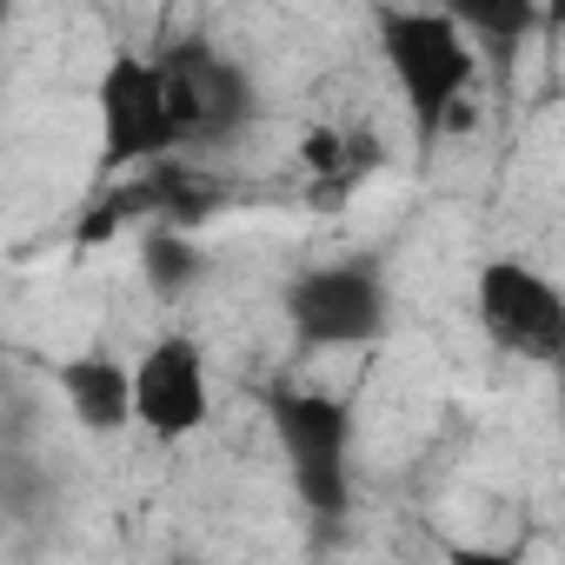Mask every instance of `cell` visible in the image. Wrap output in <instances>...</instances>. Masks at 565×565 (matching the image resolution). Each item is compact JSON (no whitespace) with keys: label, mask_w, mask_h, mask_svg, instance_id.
Listing matches in <instances>:
<instances>
[{"label":"cell","mask_w":565,"mask_h":565,"mask_svg":"<svg viewBox=\"0 0 565 565\" xmlns=\"http://www.w3.org/2000/svg\"><path fill=\"white\" fill-rule=\"evenodd\" d=\"M380 28V54L406 94V114L419 127V140H439V120L472 100V81H479V41H466V28L452 14H433V8H380L373 14Z\"/></svg>","instance_id":"6da1fadb"},{"label":"cell","mask_w":565,"mask_h":565,"mask_svg":"<svg viewBox=\"0 0 565 565\" xmlns=\"http://www.w3.org/2000/svg\"><path fill=\"white\" fill-rule=\"evenodd\" d=\"M266 426L279 439V459L294 472V492L320 519L353 512V413L333 393L313 386H279L266 399Z\"/></svg>","instance_id":"7a4b0ae2"},{"label":"cell","mask_w":565,"mask_h":565,"mask_svg":"<svg viewBox=\"0 0 565 565\" xmlns=\"http://www.w3.org/2000/svg\"><path fill=\"white\" fill-rule=\"evenodd\" d=\"M94 107H100V167L107 173H127V167L147 173L180 153L173 114H167V81H160L153 54L114 47L94 81Z\"/></svg>","instance_id":"3957f363"},{"label":"cell","mask_w":565,"mask_h":565,"mask_svg":"<svg viewBox=\"0 0 565 565\" xmlns=\"http://www.w3.org/2000/svg\"><path fill=\"white\" fill-rule=\"evenodd\" d=\"M287 320L307 347H366L386 333V273L380 259H333L307 266L287 287Z\"/></svg>","instance_id":"277c9868"},{"label":"cell","mask_w":565,"mask_h":565,"mask_svg":"<svg viewBox=\"0 0 565 565\" xmlns=\"http://www.w3.org/2000/svg\"><path fill=\"white\" fill-rule=\"evenodd\" d=\"M479 327L499 353L525 366L565 360V294L525 259H486L479 266Z\"/></svg>","instance_id":"5b68a950"},{"label":"cell","mask_w":565,"mask_h":565,"mask_svg":"<svg viewBox=\"0 0 565 565\" xmlns=\"http://www.w3.org/2000/svg\"><path fill=\"white\" fill-rule=\"evenodd\" d=\"M167 81V114L180 147H220L253 120V74L226 54H213L206 41H186L160 61Z\"/></svg>","instance_id":"8992f818"},{"label":"cell","mask_w":565,"mask_h":565,"mask_svg":"<svg viewBox=\"0 0 565 565\" xmlns=\"http://www.w3.org/2000/svg\"><path fill=\"white\" fill-rule=\"evenodd\" d=\"M127 386H134V426L160 446H180L213 419V380L193 333H160L127 366Z\"/></svg>","instance_id":"52a82bcc"},{"label":"cell","mask_w":565,"mask_h":565,"mask_svg":"<svg viewBox=\"0 0 565 565\" xmlns=\"http://www.w3.org/2000/svg\"><path fill=\"white\" fill-rule=\"evenodd\" d=\"M61 393H67L74 419L87 433H100V439H114V433L134 426V386H127V366L114 353H74L61 366Z\"/></svg>","instance_id":"ba28073f"},{"label":"cell","mask_w":565,"mask_h":565,"mask_svg":"<svg viewBox=\"0 0 565 565\" xmlns=\"http://www.w3.org/2000/svg\"><path fill=\"white\" fill-rule=\"evenodd\" d=\"M54 472L41 466L34 446H14V439H0V519H14V525H41L54 519Z\"/></svg>","instance_id":"9c48e42d"},{"label":"cell","mask_w":565,"mask_h":565,"mask_svg":"<svg viewBox=\"0 0 565 565\" xmlns=\"http://www.w3.org/2000/svg\"><path fill=\"white\" fill-rule=\"evenodd\" d=\"M140 273H147V287H153V300H186L200 279H206V253L193 246V233H173V226H153L147 239H140Z\"/></svg>","instance_id":"30bf717a"},{"label":"cell","mask_w":565,"mask_h":565,"mask_svg":"<svg viewBox=\"0 0 565 565\" xmlns=\"http://www.w3.org/2000/svg\"><path fill=\"white\" fill-rule=\"evenodd\" d=\"M446 565H525L505 545H446Z\"/></svg>","instance_id":"8fae6325"}]
</instances>
